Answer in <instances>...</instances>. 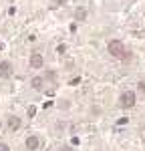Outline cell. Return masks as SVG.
Here are the masks:
<instances>
[{"mask_svg":"<svg viewBox=\"0 0 145 151\" xmlns=\"http://www.w3.org/2000/svg\"><path fill=\"white\" fill-rule=\"evenodd\" d=\"M55 79H57V73H55V70H47V73H45V81L55 83Z\"/></svg>","mask_w":145,"mask_h":151,"instance_id":"cell-9","label":"cell"},{"mask_svg":"<svg viewBox=\"0 0 145 151\" xmlns=\"http://www.w3.org/2000/svg\"><path fill=\"white\" fill-rule=\"evenodd\" d=\"M6 125H8V129H10V131H18V129L22 127V119H20L18 115H8Z\"/></svg>","mask_w":145,"mask_h":151,"instance_id":"cell-5","label":"cell"},{"mask_svg":"<svg viewBox=\"0 0 145 151\" xmlns=\"http://www.w3.org/2000/svg\"><path fill=\"white\" fill-rule=\"evenodd\" d=\"M0 151H10V147H8V143H0Z\"/></svg>","mask_w":145,"mask_h":151,"instance_id":"cell-12","label":"cell"},{"mask_svg":"<svg viewBox=\"0 0 145 151\" xmlns=\"http://www.w3.org/2000/svg\"><path fill=\"white\" fill-rule=\"evenodd\" d=\"M24 147L28 151H36L38 147H40V139L36 137V135H28L26 139H24Z\"/></svg>","mask_w":145,"mask_h":151,"instance_id":"cell-6","label":"cell"},{"mask_svg":"<svg viewBox=\"0 0 145 151\" xmlns=\"http://www.w3.org/2000/svg\"><path fill=\"white\" fill-rule=\"evenodd\" d=\"M107 52H109L113 58H117V60H129V58H131V52L127 50V47L123 45V40H119V38L109 40Z\"/></svg>","mask_w":145,"mask_h":151,"instance_id":"cell-1","label":"cell"},{"mask_svg":"<svg viewBox=\"0 0 145 151\" xmlns=\"http://www.w3.org/2000/svg\"><path fill=\"white\" fill-rule=\"evenodd\" d=\"M137 103V95L135 91H123L119 95V107L121 109H133Z\"/></svg>","mask_w":145,"mask_h":151,"instance_id":"cell-2","label":"cell"},{"mask_svg":"<svg viewBox=\"0 0 145 151\" xmlns=\"http://www.w3.org/2000/svg\"><path fill=\"white\" fill-rule=\"evenodd\" d=\"M69 107H71V103H69L67 99H60L59 101V109H69Z\"/></svg>","mask_w":145,"mask_h":151,"instance_id":"cell-10","label":"cell"},{"mask_svg":"<svg viewBox=\"0 0 145 151\" xmlns=\"http://www.w3.org/2000/svg\"><path fill=\"white\" fill-rule=\"evenodd\" d=\"M87 16H89L87 8H77V10H75V20H79V22L87 20Z\"/></svg>","mask_w":145,"mask_h":151,"instance_id":"cell-8","label":"cell"},{"mask_svg":"<svg viewBox=\"0 0 145 151\" xmlns=\"http://www.w3.org/2000/svg\"><path fill=\"white\" fill-rule=\"evenodd\" d=\"M137 91H139L141 95H145V81H139V83H137Z\"/></svg>","mask_w":145,"mask_h":151,"instance_id":"cell-11","label":"cell"},{"mask_svg":"<svg viewBox=\"0 0 145 151\" xmlns=\"http://www.w3.org/2000/svg\"><path fill=\"white\" fill-rule=\"evenodd\" d=\"M12 75H14V65L6 58L0 60V79H10Z\"/></svg>","mask_w":145,"mask_h":151,"instance_id":"cell-4","label":"cell"},{"mask_svg":"<svg viewBox=\"0 0 145 151\" xmlns=\"http://www.w3.org/2000/svg\"><path fill=\"white\" fill-rule=\"evenodd\" d=\"M65 50H67V47H65V45H60V47L57 48V52H60V55H62V52H65Z\"/></svg>","mask_w":145,"mask_h":151,"instance_id":"cell-13","label":"cell"},{"mask_svg":"<svg viewBox=\"0 0 145 151\" xmlns=\"http://www.w3.org/2000/svg\"><path fill=\"white\" fill-rule=\"evenodd\" d=\"M45 77H40V75H36V77H32V79H30V87H32V91H38V93H40V91H42V89H45Z\"/></svg>","mask_w":145,"mask_h":151,"instance_id":"cell-7","label":"cell"},{"mask_svg":"<svg viewBox=\"0 0 145 151\" xmlns=\"http://www.w3.org/2000/svg\"><path fill=\"white\" fill-rule=\"evenodd\" d=\"M28 67L34 69V70L42 69V67H45V57H42L40 52H30V57H28Z\"/></svg>","mask_w":145,"mask_h":151,"instance_id":"cell-3","label":"cell"}]
</instances>
